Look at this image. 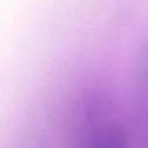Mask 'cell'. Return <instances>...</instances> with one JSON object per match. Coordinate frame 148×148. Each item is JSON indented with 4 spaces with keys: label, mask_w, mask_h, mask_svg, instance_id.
Segmentation results:
<instances>
[]
</instances>
